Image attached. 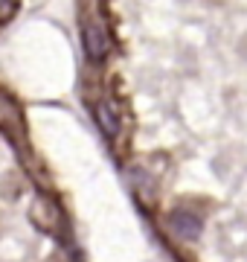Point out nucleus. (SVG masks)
Segmentation results:
<instances>
[{
	"label": "nucleus",
	"mask_w": 247,
	"mask_h": 262,
	"mask_svg": "<svg viewBox=\"0 0 247 262\" xmlns=\"http://www.w3.org/2000/svg\"><path fill=\"white\" fill-rule=\"evenodd\" d=\"M82 38H85V53L93 61H99V58L108 56V47H111V41H108V32H105L102 24H87L85 32H82Z\"/></svg>",
	"instance_id": "obj_1"
},
{
	"label": "nucleus",
	"mask_w": 247,
	"mask_h": 262,
	"mask_svg": "<svg viewBox=\"0 0 247 262\" xmlns=\"http://www.w3.org/2000/svg\"><path fill=\"white\" fill-rule=\"evenodd\" d=\"M96 122H99V128L108 134V137H116L119 134V114H116L114 102H99L96 105Z\"/></svg>",
	"instance_id": "obj_2"
},
{
	"label": "nucleus",
	"mask_w": 247,
	"mask_h": 262,
	"mask_svg": "<svg viewBox=\"0 0 247 262\" xmlns=\"http://www.w3.org/2000/svg\"><path fill=\"white\" fill-rule=\"evenodd\" d=\"M169 227L181 236V239H195V236L201 233V222L195 219V215H189V213H175L171 215V222H169Z\"/></svg>",
	"instance_id": "obj_3"
},
{
	"label": "nucleus",
	"mask_w": 247,
	"mask_h": 262,
	"mask_svg": "<svg viewBox=\"0 0 247 262\" xmlns=\"http://www.w3.org/2000/svg\"><path fill=\"white\" fill-rule=\"evenodd\" d=\"M6 3H9V0H0V9H3V6H6Z\"/></svg>",
	"instance_id": "obj_4"
}]
</instances>
